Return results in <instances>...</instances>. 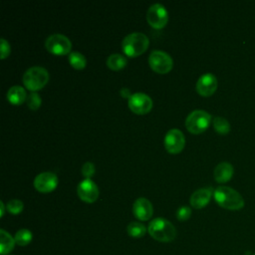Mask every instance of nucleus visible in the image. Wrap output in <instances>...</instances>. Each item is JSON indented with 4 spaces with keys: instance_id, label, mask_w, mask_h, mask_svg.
<instances>
[{
    "instance_id": "f257e3e1",
    "label": "nucleus",
    "mask_w": 255,
    "mask_h": 255,
    "mask_svg": "<svg viewBox=\"0 0 255 255\" xmlns=\"http://www.w3.org/2000/svg\"><path fill=\"white\" fill-rule=\"evenodd\" d=\"M215 201L219 206L229 210L241 209L245 202L242 195L229 186H218L213 191Z\"/></svg>"
},
{
    "instance_id": "f03ea898",
    "label": "nucleus",
    "mask_w": 255,
    "mask_h": 255,
    "mask_svg": "<svg viewBox=\"0 0 255 255\" xmlns=\"http://www.w3.org/2000/svg\"><path fill=\"white\" fill-rule=\"evenodd\" d=\"M147 231L153 239L160 242H170L176 236V229L173 224L162 217L152 219L148 224Z\"/></svg>"
},
{
    "instance_id": "7ed1b4c3",
    "label": "nucleus",
    "mask_w": 255,
    "mask_h": 255,
    "mask_svg": "<svg viewBox=\"0 0 255 255\" xmlns=\"http://www.w3.org/2000/svg\"><path fill=\"white\" fill-rule=\"evenodd\" d=\"M149 40L147 36L140 32H133L127 35L122 43L123 50L129 57H137L148 47Z\"/></svg>"
},
{
    "instance_id": "20e7f679",
    "label": "nucleus",
    "mask_w": 255,
    "mask_h": 255,
    "mask_svg": "<svg viewBox=\"0 0 255 255\" xmlns=\"http://www.w3.org/2000/svg\"><path fill=\"white\" fill-rule=\"evenodd\" d=\"M49 81L48 71L40 66L29 68L23 75V83L31 92L42 89Z\"/></svg>"
},
{
    "instance_id": "39448f33",
    "label": "nucleus",
    "mask_w": 255,
    "mask_h": 255,
    "mask_svg": "<svg viewBox=\"0 0 255 255\" xmlns=\"http://www.w3.org/2000/svg\"><path fill=\"white\" fill-rule=\"evenodd\" d=\"M211 122V116L204 110L192 111L185 120V127L192 133H200L205 130Z\"/></svg>"
},
{
    "instance_id": "423d86ee",
    "label": "nucleus",
    "mask_w": 255,
    "mask_h": 255,
    "mask_svg": "<svg viewBox=\"0 0 255 255\" xmlns=\"http://www.w3.org/2000/svg\"><path fill=\"white\" fill-rule=\"evenodd\" d=\"M46 49L56 55H65L70 54L72 43L68 37L63 34L55 33L50 35L45 41Z\"/></svg>"
},
{
    "instance_id": "0eeeda50",
    "label": "nucleus",
    "mask_w": 255,
    "mask_h": 255,
    "mask_svg": "<svg viewBox=\"0 0 255 255\" xmlns=\"http://www.w3.org/2000/svg\"><path fill=\"white\" fill-rule=\"evenodd\" d=\"M148 63L154 72L160 74L167 73L172 68L171 57L161 50H153L148 57Z\"/></svg>"
},
{
    "instance_id": "6e6552de",
    "label": "nucleus",
    "mask_w": 255,
    "mask_h": 255,
    "mask_svg": "<svg viewBox=\"0 0 255 255\" xmlns=\"http://www.w3.org/2000/svg\"><path fill=\"white\" fill-rule=\"evenodd\" d=\"M146 19L150 26L155 29L162 28L167 20H168V13L165 7L159 3L152 4L146 13Z\"/></svg>"
},
{
    "instance_id": "1a4fd4ad",
    "label": "nucleus",
    "mask_w": 255,
    "mask_h": 255,
    "mask_svg": "<svg viewBox=\"0 0 255 255\" xmlns=\"http://www.w3.org/2000/svg\"><path fill=\"white\" fill-rule=\"evenodd\" d=\"M184 134L178 128L169 129L164 136V146L170 153L179 152L184 147Z\"/></svg>"
},
{
    "instance_id": "9d476101",
    "label": "nucleus",
    "mask_w": 255,
    "mask_h": 255,
    "mask_svg": "<svg viewBox=\"0 0 255 255\" xmlns=\"http://www.w3.org/2000/svg\"><path fill=\"white\" fill-rule=\"evenodd\" d=\"M128 107L135 114H146L152 108V100L144 93H134L128 99Z\"/></svg>"
},
{
    "instance_id": "9b49d317",
    "label": "nucleus",
    "mask_w": 255,
    "mask_h": 255,
    "mask_svg": "<svg viewBox=\"0 0 255 255\" xmlns=\"http://www.w3.org/2000/svg\"><path fill=\"white\" fill-rule=\"evenodd\" d=\"M77 192L79 197L88 203L96 201L99 196V188L97 184L90 178H85L78 184Z\"/></svg>"
},
{
    "instance_id": "f8f14e48",
    "label": "nucleus",
    "mask_w": 255,
    "mask_h": 255,
    "mask_svg": "<svg viewBox=\"0 0 255 255\" xmlns=\"http://www.w3.org/2000/svg\"><path fill=\"white\" fill-rule=\"evenodd\" d=\"M58 184V177L54 172L44 171L36 175L34 185L37 190L41 192H50L56 188Z\"/></svg>"
},
{
    "instance_id": "ddd939ff",
    "label": "nucleus",
    "mask_w": 255,
    "mask_h": 255,
    "mask_svg": "<svg viewBox=\"0 0 255 255\" xmlns=\"http://www.w3.org/2000/svg\"><path fill=\"white\" fill-rule=\"evenodd\" d=\"M217 89V79L211 73L201 75L196 82V91L203 97L211 96Z\"/></svg>"
},
{
    "instance_id": "4468645a",
    "label": "nucleus",
    "mask_w": 255,
    "mask_h": 255,
    "mask_svg": "<svg viewBox=\"0 0 255 255\" xmlns=\"http://www.w3.org/2000/svg\"><path fill=\"white\" fill-rule=\"evenodd\" d=\"M132 211L137 219L144 221L148 220L151 217L153 213V208L151 202L148 199H146L145 197H139L133 202Z\"/></svg>"
},
{
    "instance_id": "2eb2a0df",
    "label": "nucleus",
    "mask_w": 255,
    "mask_h": 255,
    "mask_svg": "<svg viewBox=\"0 0 255 255\" xmlns=\"http://www.w3.org/2000/svg\"><path fill=\"white\" fill-rule=\"evenodd\" d=\"M213 191H214L213 188L210 186L196 189L189 198V202L191 206L197 209L204 207L209 202Z\"/></svg>"
},
{
    "instance_id": "dca6fc26",
    "label": "nucleus",
    "mask_w": 255,
    "mask_h": 255,
    "mask_svg": "<svg viewBox=\"0 0 255 255\" xmlns=\"http://www.w3.org/2000/svg\"><path fill=\"white\" fill-rule=\"evenodd\" d=\"M233 172H234V168L232 164L227 161H222L215 166L213 175L217 182L223 183L228 181L232 177Z\"/></svg>"
},
{
    "instance_id": "f3484780",
    "label": "nucleus",
    "mask_w": 255,
    "mask_h": 255,
    "mask_svg": "<svg viewBox=\"0 0 255 255\" xmlns=\"http://www.w3.org/2000/svg\"><path fill=\"white\" fill-rule=\"evenodd\" d=\"M7 99L13 105H20L27 99L26 91L21 86H12L7 92Z\"/></svg>"
},
{
    "instance_id": "a211bd4d",
    "label": "nucleus",
    "mask_w": 255,
    "mask_h": 255,
    "mask_svg": "<svg viewBox=\"0 0 255 255\" xmlns=\"http://www.w3.org/2000/svg\"><path fill=\"white\" fill-rule=\"evenodd\" d=\"M15 239L4 229L0 230V254L6 255L11 252L15 246Z\"/></svg>"
},
{
    "instance_id": "6ab92c4d",
    "label": "nucleus",
    "mask_w": 255,
    "mask_h": 255,
    "mask_svg": "<svg viewBox=\"0 0 255 255\" xmlns=\"http://www.w3.org/2000/svg\"><path fill=\"white\" fill-rule=\"evenodd\" d=\"M126 64H127L126 57L121 54H118V53L110 55L107 59V65L109 66V68H111L112 70H115V71L124 68L126 66Z\"/></svg>"
},
{
    "instance_id": "aec40b11",
    "label": "nucleus",
    "mask_w": 255,
    "mask_h": 255,
    "mask_svg": "<svg viewBox=\"0 0 255 255\" xmlns=\"http://www.w3.org/2000/svg\"><path fill=\"white\" fill-rule=\"evenodd\" d=\"M127 231L129 236L134 238H140L145 234L146 228L142 223L137 221H132L128 225Z\"/></svg>"
},
{
    "instance_id": "412c9836",
    "label": "nucleus",
    "mask_w": 255,
    "mask_h": 255,
    "mask_svg": "<svg viewBox=\"0 0 255 255\" xmlns=\"http://www.w3.org/2000/svg\"><path fill=\"white\" fill-rule=\"evenodd\" d=\"M32 238H33L32 232L29 229H26V228H22V229L18 230L16 232L15 236H14L15 242L19 246H26V245H28L31 242Z\"/></svg>"
},
{
    "instance_id": "4be33fe9",
    "label": "nucleus",
    "mask_w": 255,
    "mask_h": 255,
    "mask_svg": "<svg viewBox=\"0 0 255 255\" xmlns=\"http://www.w3.org/2000/svg\"><path fill=\"white\" fill-rule=\"evenodd\" d=\"M213 128L220 134H226L230 130L229 122L222 117H215L213 119Z\"/></svg>"
},
{
    "instance_id": "5701e85b",
    "label": "nucleus",
    "mask_w": 255,
    "mask_h": 255,
    "mask_svg": "<svg viewBox=\"0 0 255 255\" xmlns=\"http://www.w3.org/2000/svg\"><path fill=\"white\" fill-rule=\"evenodd\" d=\"M69 62L76 69H83L87 64V60L85 56L82 53L76 52V51L71 52L69 54Z\"/></svg>"
},
{
    "instance_id": "b1692460",
    "label": "nucleus",
    "mask_w": 255,
    "mask_h": 255,
    "mask_svg": "<svg viewBox=\"0 0 255 255\" xmlns=\"http://www.w3.org/2000/svg\"><path fill=\"white\" fill-rule=\"evenodd\" d=\"M27 105L31 110H37L40 106H41V98L40 96L36 93V92H31L29 95H27V99H26Z\"/></svg>"
},
{
    "instance_id": "393cba45",
    "label": "nucleus",
    "mask_w": 255,
    "mask_h": 255,
    "mask_svg": "<svg viewBox=\"0 0 255 255\" xmlns=\"http://www.w3.org/2000/svg\"><path fill=\"white\" fill-rule=\"evenodd\" d=\"M24 204L19 199H11L7 203V209L12 214H18L23 210Z\"/></svg>"
},
{
    "instance_id": "a878e982",
    "label": "nucleus",
    "mask_w": 255,
    "mask_h": 255,
    "mask_svg": "<svg viewBox=\"0 0 255 255\" xmlns=\"http://www.w3.org/2000/svg\"><path fill=\"white\" fill-rule=\"evenodd\" d=\"M191 215V209L189 206L187 205H182L180 206L177 211H176V217L178 220L183 221V220H187Z\"/></svg>"
},
{
    "instance_id": "bb28decb",
    "label": "nucleus",
    "mask_w": 255,
    "mask_h": 255,
    "mask_svg": "<svg viewBox=\"0 0 255 255\" xmlns=\"http://www.w3.org/2000/svg\"><path fill=\"white\" fill-rule=\"evenodd\" d=\"M82 173L87 178H90L95 173V165H94V163H92L90 161L85 162L84 165L82 166Z\"/></svg>"
},
{
    "instance_id": "cd10ccee",
    "label": "nucleus",
    "mask_w": 255,
    "mask_h": 255,
    "mask_svg": "<svg viewBox=\"0 0 255 255\" xmlns=\"http://www.w3.org/2000/svg\"><path fill=\"white\" fill-rule=\"evenodd\" d=\"M0 40H1V59H4L10 54V45L4 38H1Z\"/></svg>"
},
{
    "instance_id": "c85d7f7f",
    "label": "nucleus",
    "mask_w": 255,
    "mask_h": 255,
    "mask_svg": "<svg viewBox=\"0 0 255 255\" xmlns=\"http://www.w3.org/2000/svg\"><path fill=\"white\" fill-rule=\"evenodd\" d=\"M120 94H121L124 98H128V99H129V97L132 95V94H130V92H129V90H128V88H123V89H121Z\"/></svg>"
},
{
    "instance_id": "c756f323",
    "label": "nucleus",
    "mask_w": 255,
    "mask_h": 255,
    "mask_svg": "<svg viewBox=\"0 0 255 255\" xmlns=\"http://www.w3.org/2000/svg\"><path fill=\"white\" fill-rule=\"evenodd\" d=\"M0 207H1V217L4 215V203L3 201H0Z\"/></svg>"
},
{
    "instance_id": "7c9ffc66",
    "label": "nucleus",
    "mask_w": 255,
    "mask_h": 255,
    "mask_svg": "<svg viewBox=\"0 0 255 255\" xmlns=\"http://www.w3.org/2000/svg\"><path fill=\"white\" fill-rule=\"evenodd\" d=\"M254 255H255V254H254Z\"/></svg>"
}]
</instances>
